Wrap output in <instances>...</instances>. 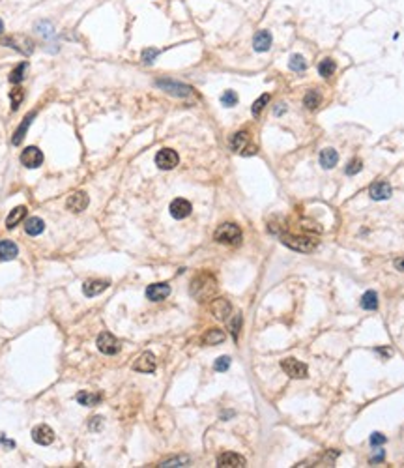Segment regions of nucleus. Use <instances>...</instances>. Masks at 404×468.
<instances>
[{"mask_svg": "<svg viewBox=\"0 0 404 468\" xmlns=\"http://www.w3.org/2000/svg\"><path fill=\"white\" fill-rule=\"evenodd\" d=\"M215 292H217V281H215V278L212 274L202 271V274H198V276L193 279V283H191V296L196 298L198 302L210 300Z\"/></svg>", "mask_w": 404, "mask_h": 468, "instance_id": "1", "label": "nucleus"}, {"mask_svg": "<svg viewBox=\"0 0 404 468\" xmlns=\"http://www.w3.org/2000/svg\"><path fill=\"white\" fill-rule=\"evenodd\" d=\"M215 242L227 244V246H238L241 242V228L236 223H223L214 234Z\"/></svg>", "mask_w": 404, "mask_h": 468, "instance_id": "2", "label": "nucleus"}, {"mask_svg": "<svg viewBox=\"0 0 404 468\" xmlns=\"http://www.w3.org/2000/svg\"><path fill=\"white\" fill-rule=\"evenodd\" d=\"M281 242L287 247H290V249L301 251V253H311L318 247V240L309 238V236H292V234H285L281 238Z\"/></svg>", "mask_w": 404, "mask_h": 468, "instance_id": "3", "label": "nucleus"}, {"mask_svg": "<svg viewBox=\"0 0 404 468\" xmlns=\"http://www.w3.org/2000/svg\"><path fill=\"white\" fill-rule=\"evenodd\" d=\"M230 150L232 152H238L241 155H253L257 154V146L251 144V139H249V133L247 131H238L230 137Z\"/></svg>", "mask_w": 404, "mask_h": 468, "instance_id": "4", "label": "nucleus"}, {"mask_svg": "<svg viewBox=\"0 0 404 468\" xmlns=\"http://www.w3.org/2000/svg\"><path fill=\"white\" fill-rule=\"evenodd\" d=\"M98 348H99V352H103L107 356H112V354H118V352H120V341H118L112 333L101 332L98 337Z\"/></svg>", "mask_w": 404, "mask_h": 468, "instance_id": "5", "label": "nucleus"}, {"mask_svg": "<svg viewBox=\"0 0 404 468\" xmlns=\"http://www.w3.org/2000/svg\"><path fill=\"white\" fill-rule=\"evenodd\" d=\"M178 161H180V158H178V154L172 148H163V150H159L155 154V165L159 167V169H163V171L174 169L178 165Z\"/></svg>", "mask_w": 404, "mask_h": 468, "instance_id": "6", "label": "nucleus"}, {"mask_svg": "<svg viewBox=\"0 0 404 468\" xmlns=\"http://www.w3.org/2000/svg\"><path fill=\"white\" fill-rule=\"evenodd\" d=\"M281 367L290 378H305L307 373H309V371H307V365L298 362L296 358H287V360H282Z\"/></svg>", "mask_w": 404, "mask_h": 468, "instance_id": "7", "label": "nucleus"}, {"mask_svg": "<svg viewBox=\"0 0 404 468\" xmlns=\"http://www.w3.org/2000/svg\"><path fill=\"white\" fill-rule=\"evenodd\" d=\"M21 163H23L26 169H37V167H42V163H43L42 150L37 146L25 148L23 154H21Z\"/></svg>", "mask_w": 404, "mask_h": 468, "instance_id": "8", "label": "nucleus"}, {"mask_svg": "<svg viewBox=\"0 0 404 468\" xmlns=\"http://www.w3.org/2000/svg\"><path fill=\"white\" fill-rule=\"evenodd\" d=\"M157 87L163 88L165 92L172 94V96H178V98H187L193 94V88L187 87V85H182V83H174V81H157Z\"/></svg>", "mask_w": 404, "mask_h": 468, "instance_id": "9", "label": "nucleus"}, {"mask_svg": "<svg viewBox=\"0 0 404 468\" xmlns=\"http://www.w3.org/2000/svg\"><path fill=\"white\" fill-rule=\"evenodd\" d=\"M32 440L39 446H49L55 442V433L49 425H37L32 429Z\"/></svg>", "mask_w": 404, "mask_h": 468, "instance_id": "10", "label": "nucleus"}, {"mask_svg": "<svg viewBox=\"0 0 404 468\" xmlns=\"http://www.w3.org/2000/svg\"><path fill=\"white\" fill-rule=\"evenodd\" d=\"M88 203H90V199H88V195H86L85 191H75L73 195H69V197H67L66 206H67V210H69V212H75V214H79V212L86 210Z\"/></svg>", "mask_w": 404, "mask_h": 468, "instance_id": "11", "label": "nucleus"}, {"mask_svg": "<svg viewBox=\"0 0 404 468\" xmlns=\"http://www.w3.org/2000/svg\"><path fill=\"white\" fill-rule=\"evenodd\" d=\"M2 44L8 45V47H13V49H17L19 53H25V55H30L32 49H34V45H32V42L28 40V37H25V36H10V37H4V40H2Z\"/></svg>", "mask_w": 404, "mask_h": 468, "instance_id": "12", "label": "nucleus"}, {"mask_svg": "<svg viewBox=\"0 0 404 468\" xmlns=\"http://www.w3.org/2000/svg\"><path fill=\"white\" fill-rule=\"evenodd\" d=\"M169 210H171V216L174 217V219H185V217L191 214L193 206H191V203L189 201H185V199H174L171 203V206H169Z\"/></svg>", "mask_w": 404, "mask_h": 468, "instance_id": "13", "label": "nucleus"}, {"mask_svg": "<svg viewBox=\"0 0 404 468\" xmlns=\"http://www.w3.org/2000/svg\"><path fill=\"white\" fill-rule=\"evenodd\" d=\"M391 185L387 184V182H374V184H371V187H369V195H371V199L373 201H386V199L391 197Z\"/></svg>", "mask_w": 404, "mask_h": 468, "instance_id": "14", "label": "nucleus"}, {"mask_svg": "<svg viewBox=\"0 0 404 468\" xmlns=\"http://www.w3.org/2000/svg\"><path fill=\"white\" fill-rule=\"evenodd\" d=\"M217 466L221 468H238V466H245V459L234 451H227V453H221L217 457Z\"/></svg>", "mask_w": 404, "mask_h": 468, "instance_id": "15", "label": "nucleus"}, {"mask_svg": "<svg viewBox=\"0 0 404 468\" xmlns=\"http://www.w3.org/2000/svg\"><path fill=\"white\" fill-rule=\"evenodd\" d=\"M171 294V287L167 283H153L146 289V298L152 302H161Z\"/></svg>", "mask_w": 404, "mask_h": 468, "instance_id": "16", "label": "nucleus"}, {"mask_svg": "<svg viewBox=\"0 0 404 468\" xmlns=\"http://www.w3.org/2000/svg\"><path fill=\"white\" fill-rule=\"evenodd\" d=\"M133 369L139 373H153L155 371V356L152 352H144L139 356V360L133 364Z\"/></svg>", "mask_w": 404, "mask_h": 468, "instance_id": "17", "label": "nucleus"}, {"mask_svg": "<svg viewBox=\"0 0 404 468\" xmlns=\"http://www.w3.org/2000/svg\"><path fill=\"white\" fill-rule=\"evenodd\" d=\"M212 313H214L215 319L227 321V317L232 313V305H230V302L225 300V298H217V300L212 302Z\"/></svg>", "mask_w": 404, "mask_h": 468, "instance_id": "18", "label": "nucleus"}, {"mask_svg": "<svg viewBox=\"0 0 404 468\" xmlns=\"http://www.w3.org/2000/svg\"><path fill=\"white\" fill-rule=\"evenodd\" d=\"M271 42L273 40H271V34L268 30H258L253 37V47L258 53H264V51H268L271 47Z\"/></svg>", "mask_w": 404, "mask_h": 468, "instance_id": "19", "label": "nucleus"}, {"mask_svg": "<svg viewBox=\"0 0 404 468\" xmlns=\"http://www.w3.org/2000/svg\"><path fill=\"white\" fill-rule=\"evenodd\" d=\"M109 289V281H101V279H96V281H88V283H85V287H83V292H85V296H88V298H92V296H98L101 294L103 290Z\"/></svg>", "mask_w": 404, "mask_h": 468, "instance_id": "20", "label": "nucleus"}, {"mask_svg": "<svg viewBox=\"0 0 404 468\" xmlns=\"http://www.w3.org/2000/svg\"><path fill=\"white\" fill-rule=\"evenodd\" d=\"M101 399H103V395L98 392H79L77 394V401L83 407H96L101 403Z\"/></svg>", "mask_w": 404, "mask_h": 468, "instance_id": "21", "label": "nucleus"}, {"mask_svg": "<svg viewBox=\"0 0 404 468\" xmlns=\"http://www.w3.org/2000/svg\"><path fill=\"white\" fill-rule=\"evenodd\" d=\"M34 116H36V112L32 111L28 116L23 118V122H21V126L17 128V131H15V135H13V139H12V142L15 144V146L23 142V139H25L26 131H28V128H30V124H32V120H34Z\"/></svg>", "mask_w": 404, "mask_h": 468, "instance_id": "22", "label": "nucleus"}, {"mask_svg": "<svg viewBox=\"0 0 404 468\" xmlns=\"http://www.w3.org/2000/svg\"><path fill=\"white\" fill-rule=\"evenodd\" d=\"M337 163H339V154L335 148H324L320 152V165L324 169H333Z\"/></svg>", "mask_w": 404, "mask_h": 468, "instance_id": "23", "label": "nucleus"}, {"mask_svg": "<svg viewBox=\"0 0 404 468\" xmlns=\"http://www.w3.org/2000/svg\"><path fill=\"white\" fill-rule=\"evenodd\" d=\"M19 255V247L10 240L0 242V260H13Z\"/></svg>", "mask_w": 404, "mask_h": 468, "instance_id": "24", "label": "nucleus"}, {"mask_svg": "<svg viewBox=\"0 0 404 468\" xmlns=\"http://www.w3.org/2000/svg\"><path fill=\"white\" fill-rule=\"evenodd\" d=\"M25 216H26V206H17V208H13L12 212H10V216L6 217V227L8 228L17 227L19 223L25 219Z\"/></svg>", "mask_w": 404, "mask_h": 468, "instance_id": "25", "label": "nucleus"}, {"mask_svg": "<svg viewBox=\"0 0 404 468\" xmlns=\"http://www.w3.org/2000/svg\"><path fill=\"white\" fill-rule=\"evenodd\" d=\"M223 341H225V332L219 330V328H212V330H208L206 335L202 337V343H204V345H219Z\"/></svg>", "mask_w": 404, "mask_h": 468, "instance_id": "26", "label": "nucleus"}, {"mask_svg": "<svg viewBox=\"0 0 404 468\" xmlns=\"http://www.w3.org/2000/svg\"><path fill=\"white\" fill-rule=\"evenodd\" d=\"M25 230L30 236H37V234H42L45 230V223L39 217H28L25 223Z\"/></svg>", "mask_w": 404, "mask_h": 468, "instance_id": "27", "label": "nucleus"}, {"mask_svg": "<svg viewBox=\"0 0 404 468\" xmlns=\"http://www.w3.org/2000/svg\"><path fill=\"white\" fill-rule=\"evenodd\" d=\"M359 305H361L363 309H367V311H374V309H378V294H376L374 290H367V292L361 296Z\"/></svg>", "mask_w": 404, "mask_h": 468, "instance_id": "28", "label": "nucleus"}, {"mask_svg": "<svg viewBox=\"0 0 404 468\" xmlns=\"http://www.w3.org/2000/svg\"><path fill=\"white\" fill-rule=\"evenodd\" d=\"M26 69H28V64H26V62H21L19 66H15V68L12 69V73H10V83H12V85L23 83V79H25V75H26Z\"/></svg>", "mask_w": 404, "mask_h": 468, "instance_id": "29", "label": "nucleus"}, {"mask_svg": "<svg viewBox=\"0 0 404 468\" xmlns=\"http://www.w3.org/2000/svg\"><path fill=\"white\" fill-rule=\"evenodd\" d=\"M335 60H331V58H324V60L318 64V73L324 77V79H330L331 75L335 73Z\"/></svg>", "mask_w": 404, "mask_h": 468, "instance_id": "30", "label": "nucleus"}, {"mask_svg": "<svg viewBox=\"0 0 404 468\" xmlns=\"http://www.w3.org/2000/svg\"><path fill=\"white\" fill-rule=\"evenodd\" d=\"M288 68L292 69V71H298V73L305 71V69H307L305 58H303L301 55H292V56H290V60H288Z\"/></svg>", "mask_w": 404, "mask_h": 468, "instance_id": "31", "label": "nucleus"}, {"mask_svg": "<svg viewBox=\"0 0 404 468\" xmlns=\"http://www.w3.org/2000/svg\"><path fill=\"white\" fill-rule=\"evenodd\" d=\"M23 99H25V90L21 87H15L10 92V101H12V111H17L19 107H21V103H23Z\"/></svg>", "mask_w": 404, "mask_h": 468, "instance_id": "32", "label": "nucleus"}, {"mask_svg": "<svg viewBox=\"0 0 404 468\" xmlns=\"http://www.w3.org/2000/svg\"><path fill=\"white\" fill-rule=\"evenodd\" d=\"M320 101H322V98H320V94L316 92V90H309V92L305 94V98H303L305 107L307 109H311V111H314V109L318 107Z\"/></svg>", "mask_w": 404, "mask_h": 468, "instance_id": "33", "label": "nucleus"}, {"mask_svg": "<svg viewBox=\"0 0 404 468\" xmlns=\"http://www.w3.org/2000/svg\"><path fill=\"white\" fill-rule=\"evenodd\" d=\"M34 28H36L37 34L43 37H51L55 34V26H53V23H49V21H39V23H36Z\"/></svg>", "mask_w": 404, "mask_h": 468, "instance_id": "34", "label": "nucleus"}, {"mask_svg": "<svg viewBox=\"0 0 404 468\" xmlns=\"http://www.w3.org/2000/svg\"><path fill=\"white\" fill-rule=\"evenodd\" d=\"M268 101H269V94H262L260 98L253 103V107H251V112H253V116H258L260 112H262V109L268 105Z\"/></svg>", "mask_w": 404, "mask_h": 468, "instance_id": "35", "label": "nucleus"}, {"mask_svg": "<svg viewBox=\"0 0 404 468\" xmlns=\"http://www.w3.org/2000/svg\"><path fill=\"white\" fill-rule=\"evenodd\" d=\"M221 103L225 105V107H234V105L238 103V94L234 92V90H227V92L221 96Z\"/></svg>", "mask_w": 404, "mask_h": 468, "instance_id": "36", "label": "nucleus"}, {"mask_svg": "<svg viewBox=\"0 0 404 468\" xmlns=\"http://www.w3.org/2000/svg\"><path fill=\"white\" fill-rule=\"evenodd\" d=\"M363 169V163H361V160H352L346 165V169H344V173L346 174H350V176H354V174H357L359 171Z\"/></svg>", "mask_w": 404, "mask_h": 468, "instance_id": "37", "label": "nucleus"}, {"mask_svg": "<svg viewBox=\"0 0 404 468\" xmlns=\"http://www.w3.org/2000/svg\"><path fill=\"white\" fill-rule=\"evenodd\" d=\"M228 367H230V358H228V356H221V358H217V360H215V364H214V369L215 371L223 373V371H227Z\"/></svg>", "mask_w": 404, "mask_h": 468, "instance_id": "38", "label": "nucleus"}, {"mask_svg": "<svg viewBox=\"0 0 404 468\" xmlns=\"http://www.w3.org/2000/svg\"><path fill=\"white\" fill-rule=\"evenodd\" d=\"M157 55H159V51L157 49H152V47H150V49H144L142 51V62H144V64H152V62L157 58Z\"/></svg>", "mask_w": 404, "mask_h": 468, "instance_id": "39", "label": "nucleus"}, {"mask_svg": "<svg viewBox=\"0 0 404 468\" xmlns=\"http://www.w3.org/2000/svg\"><path fill=\"white\" fill-rule=\"evenodd\" d=\"M189 464V459L187 457H178V459H171V461H165L159 466H187Z\"/></svg>", "mask_w": 404, "mask_h": 468, "instance_id": "40", "label": "nucleus"}, {"mask_svg": "<svg viewBox=\"0 0 404 468\" xmlns=\"http://www.w3.org/2000/svg\"><path fill=\"white\" fill-rule=\"evenodd\" d=\"M239 328H241V315H236V317H234V321L230 322V332H232L234 339H238Z\"/></svg>", "mask_w": 404, "mask_h": 468, "instance_id": "41", "label": "nucleus"}, {"mask_svg": "<svg viewBox=\"0 0 404 468\" xmlns=\"http://www.w3.org/2000/svg\"><path fill=\"white\" fill-rule=\"evenodd\" d=\"M382 444H386V437H384L382 433H373V435H371V446H373V448H378Z\"/></svg>", "mask_w": 404, "mask_h": 468, "instance_id": "42", "label": "nucleus"}, {"mask_svg": "<svg viewBox=\"0 0 404 468\" xmlns=\"http://www.w3.org/2000/svg\"><path fill=\"white\" fill-rule=\"evenodd\" d=\"M101 427H103V418L101 416H94L90 419V429L92 431H101Z\"/></svg>", "mask_w": 404, "mask_h": 468, "instance_id": "43", "label": "nucleus"}, {"mask_svg": "<svg viewBox=\"0 0 404 468\" xmlns=\"http://www.w3.org/2000/svg\"><path fill=\"white\" fill-rule=\"evenodd\" d=\"M384 457H386V453H384V450H376V453H374L371 459H369V462L371 464H376V462H382L384 461Z\"/></svg>", "mask_w": 404, "mask_h": 468, "instance_id": "44", "label": "nucleus"}, {"mask_svg": "<svg viewBox=\"0 0 404 468\" xmlns=\"http://www.w3.org/2000/svg\"><path fill=\"white\" fill-rule=\"evenodd\" d=\"M395 268L400 271H404V257H400V259L395 260Z\"/></svg>", "mask_w": 404, "mask_h": 468, "instance_id": "45", "label": "nucleus"}, {"mask_svg": "<svg viewBox=\"0 0 404 468\" xmlns=\"http://www.w3.org/2000/svg\"><path fill=\"white\" fill-rule=\"evenodd\" d=\"M282 111H285V107H282V103H279V107H275V114H281Z\"/></svg>", "mask_w": 404, "mask_h": 468, "instance_id": "46", "label": "nucleus"}, {"mask_svg": "<svg viewBox=\"0 0 404 468\" xmlns=\"http://www.w3.org/2000/svg\"><path fill=\"white\" fill-rule=\"evenodd\" d=\"M380 354H384V356H389L391 354V350H386V348H378Z\"/></svg>", "mask_w": 404, "mask_h": 468, "instance_id": "47", "label": "nucleus"}, {"mask_svg": "<svg viewBox=\"0 0 404 468\" xmlns=\"http://www.w3.org/2000/svg\"><path fill=\"white\" fill-rule=\"evenodd\" d=\"M4 32V23H2V19H0V34Z\"/></svg>", "mask_w": 404, "mask_h": 468, "instance_id": "48", "label": "nucleus"}]
</instances>
